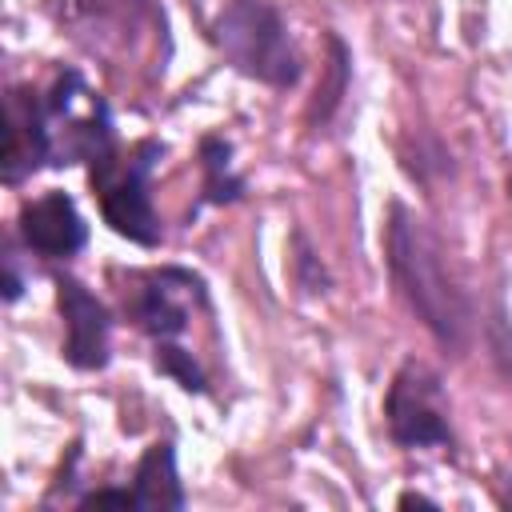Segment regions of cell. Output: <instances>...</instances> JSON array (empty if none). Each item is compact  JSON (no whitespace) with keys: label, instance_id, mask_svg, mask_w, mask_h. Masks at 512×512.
I'll return each instance as SVG.
<instances>
[{"label":"cell","instance_id":"1","mask_svg":"<svg viewBox=\"0 0 512 512\" xmlns=\"http://www.w3.org/2000/svg\"><path fill=\"white\" fill-rule=\"evenodd\" d=\"M384 252H388L392 284L400 288V296L416 312V320L436 336L440 348L464 352L468 332H472V312H468L460 280L448 268V256H444V244L436 240V232L412 208L392 204Z\"/></svg>","mask_w":512,"mask_h":512},{"label":"cell","instance_id":"2","mask_svg":"<svg viewBox=\"0 0 512 512\" xmlns=\"http://www.w3.org/2000/svg\"><path fill=\"white\" fill-rule=\"evenodd\" d=\"M212 40L220 56L248 80L292 88L304 72L288 28L268 0H228L212 20Z\"/></svg>","mask_w":512,"mask_h":512},{"label":"cell","instance_id":"3","mask_svg":"<svg viewBox=\"0 0 512 512\" xmlns=\"http://www.w3.org/2000/svg\"><path fill=\"white\" fill-rule=\"evenodd\" d=\"M384 416H388L392 440L404 448H432L452 440L440 376L420 360H404L400 372L392 376Z\"/></svg>","mask_w":512,"mask_h":512},{"label":"cell","instance_id":"4","mask_svg":"<svg viewBox=\"0 0 512 512\" xmlns=\"http://www.w3.org/2000/svg\"><path fill=\"white\" fill-rule=\"evenodd\" d=\"M156 152H160L156 144H144L136 152V160L120 176H112L108 184L96 188L104 224L116 236H124V240H132L140 248H156L160 244V220H156V208H152V196H148V184H144V172L152 168L148 156H156Z\"/></svg>","mask_w":512,"mask_h":512},{"label":"cell","instance_id":"5","mask_svg":"<svg viewBox=\"0 0 512 512\" xmlns=\"http://www.w3.org/2000/svg\"><path fill=\"white\" fill-rule=\"evenodd\" d=\"M56 300L64 316V360L80 372H96L112 352V320L108 308L72 276H56Z\"/></svg>","mask_w":512,"mask_h":512},{"label":"cell","instance_id":"6","mask_svg":"<svg viewBox=\"0 0 512 512\" xmlns=\"http://www.w3.org/2000/svg\"><path fill=\"white\" fill-rule=\"evenodd\" d=\"M20 240L40 256H72L88 244V224L68 192H44L20 208Z\"/></svg>","mask_w":512,"mask_h":512},{"label":"cell","instance_id":"7","mask_svg":"<svg viewBox=\"0 0 512 512\" xmlns=\"http://www.w3.org/2000/svg\"><path fill=\"white\" fill-rule=\"evenodd\" d=\"M44 116L48 112L36 100H24V96L8 100V148H4V180L8 184L36 172L52 156V136L44 128Z\"/></svg>","mask_w":512,"mask_h":512},{"label":"cell","instance_id":"8","mask_svg":"<svg viewBox=\"0 0 512 512\" xmlns=\"http://www.w3.org/2000/svg\"><path fill=\"white\" fill-rule=\"evenodd\" d=\"M132 492L140 512H180L184 508V488H180V472H176V452L168 440L152 444L132 476Z\"/></svg>","mask_w":512,"mask_h":512},{"label":"cell","instance_id":"9","mask_svg":"<svg viewBox=\"0 0 512 512\" xmlns=\"http://www.w3.org/2000/svg\"><path fill=\"white\" fill-rule=\"evenodd\" d=\"M172 268L168 272H160V276H152V284L140 292V300H136V324L148 332V336H156V340H168V336H176V332H184V324H188V308L180 304V300H172Z\"/></svg>","mask_w":512,"mask_h":512},{"label":"cell","instance_id":"10","mask_svg":"<svg viewBox=\"0 0 512 512\" xmlns=\"http://www.w3.org/2000/svg\"><path fill=\"white\" fill-rule=\"evenodd\" d=\"M200 160H204V204H232L244 196V180L232 168V144L228 140L204 136Z\"/></svg>","mask_w":512,"mask_h":512},{"label":"cell","instance_id":"11","mask_svg":"<svg viewBox=\"0 0 512 512\" xmlns=\"http://www.w3.org/2000/svg\"><path fill=\"white\" fill-rule=\"evenodd\" d=\"M156 368L164 372V376H172L184 392H204V372H200V364L192 360V352H184V348H176V344H156Z\"/></svg>","mask_w":512,"mask_h":512},{"label":"cell","instance_id":"12","mask_svg":"<svg viewBox=\"0 0 512 512\" xmlns=\"http://www.w3.org/2000/svg\"><path fill=\"white\" fill-rule=\"evenodd\" d=\"M80 508H124V512H140L132 488H100V492H88L80 500Z\"/></svg>","mask_w":512,"mask_h":512},{"label":"cell","instance_id":"13","mask_svg":"<svg viewBox=\"0 0 512 512\" xmlns=\"http://www.w3.org/2000/svg\"><path fill=\"white\" fill-rule=\"evenodd\" d=\"M412 504H420V508H436V500L416 496V492H404V496H400V508H412Z\"/></svg>","mask_w":512,"mask_h":512},{"label":"cell","instance_id":"14","mask_svg":"<svg viewBox=\"0 0 512 512\" xmlns=\"http://www.w3.org/2000/svg\"><path fill=\"white\" fill-rule=\"evenodd\" d=\"M508 192H512V180H508Z\"/></svg>","mask_w":512,"mask_h":512}]
</instances>
